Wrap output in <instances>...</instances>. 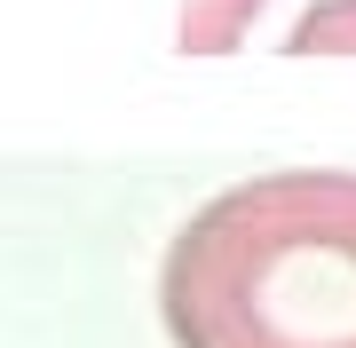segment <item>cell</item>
<instances>
[{"label":"cell","instance_id":"1","mask_svg":"<svg viewBox=\"0 0 356 348\" xmlns=\"http://www.w3.org/2000/svg\"><path fill=\"white\" fill-rule=\"evenodd\" d=\"M175 348H356V174L285 167L206 198L159 261Z\"/></svg>","mask_w":356,"mask_h":348},{"label":"cell","instance_id":"3","mask_svg":"<svg viewBox=\"0 0 356 348\" xmlns=\"http://www.w3.org/2000/svg\"><path fill=\"white\" fill-rule=\"evenodd\" d=\"M293 56H332V48H356V0H325V8H309L301 24L285 40Z\"/></svg>","mask_w":356,"mask_h":348},{"label":"cell","instance_id":"2","mask_svg":"<svg viewBox=\"0 0 356 348\" xmlns=\"http://www.w3.org/2000/svg\"><path fill=\"white\" fill-rule=\"evenodd\" d=\"M254 16H261V0H182V48L191 56H222V48L245 40Z\"/></svg>","mask_w":356,"mask_h":348}]
</instances>
